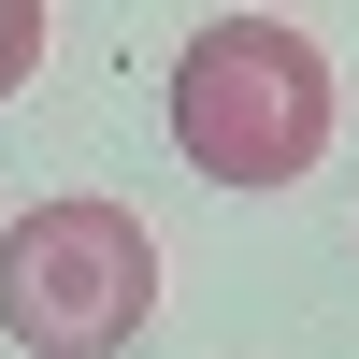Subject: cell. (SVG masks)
<instances>
[{
  "label": "cell",
  "instance_id": "obj_2",
  "mask_svg": "<svg viewBox=\"0 0 359 359\" xmlns=\"http://www.w3.org/2000/svg\"><path fill=\"white\" fill-rule=\"evenodd\" d=\"M158 316V230L101 187H57L0 230V331L29 359H115Z\"/></svg>",
  "mask_w": 359,
  "mask_h": 359
},
{
  "label": "cell",
  "instance_id": "obj_3",
  "mask_svg": "<svg viewBox=\"0 0 359 359\" xmlns=\"http://www.w3.org/2000/svg\"><path fill=\"white\" fill-rule=\"evenodd\" d=\"M43 43H57V29H43V0H0V101L43 72Z\"/></svg>",
  "mask_w": 359,
  "mask_h": 359
},
{
  "label": "cell",
  "instance_id": "obj_1",
  "mask_svg": "<svg viewBox=\"0 0 359 359\" xmlns=\"http://www.w3.org/2000/svg\"><path fill=\"white\" fill-rule=\"evenodd\" d=\"M172 158L201 187H302L331 158V57L287 15H201L172 57Z\"/></svg>",
  "mask_w": 359,
  "mask_h": 359
}]
</instances>
